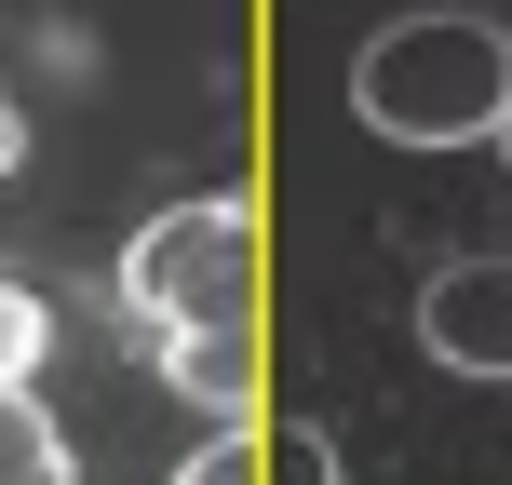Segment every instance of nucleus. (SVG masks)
I'll use <instances>...</instances> for the list:
<instances>
[{"mask_svg":"<svg viewBox=\"0 0 512 485\" xmlns=\"http://www.w3.org/2000/svg\"><path fill=\"white\" fill-rule=\"evenodd\" d=\"M351 108L391 149H499L512 122V27L499 14H405L351 54Z\"/></svg>","mask_w":512,"mask_h":485,"instance_id":"1","label":"nucleus"},{"mask_svg":"<svg viewBox=\"0 0 512 485\" xmlns=\"http://www.w3.org/2000/svg\"><path fill=\"white\" fill-rule=\"evenodd\" d=\"M256 203H230V189H203V203H162L149 230L122 243V310L135 337H203V324H256Z\"/></svg>","mask_w":512,"mask_h":485,"instance_id":"2","label":"nucleus"},{"mask_svg":"<svg viewBox=\"0 0 512 485\" xmlns=\"http://www.w3.org/2000/svg\"><path fill=\"white\" fill-rule=\"evenodd\" d=\"M418 351L445 364V378H512V256H445L432 283H418Z\"/></svg>","mask_w":512,"mask_h":485,"instance_id":"3","label":"nucleus"},{"mask_svg":"<svg viewBox=\"0 0 512 485\" xmlns=\"http://www.w3.org/2000/svg\"><path fill=\"white\" fill-rule=\"evenodd\" d=\"M256 364H270V351H256V324H203V337H162V378H176L189 405L216 418V432H243V418H256Z\"/></svg>","mask_w":512,"mask_h":485,"instance_id":"4","label":"nucleus"},{"mask_svg":"<svg viewBox=\"0 0 512 485\" xmlns=\"http://www.w3.org/2000/svg\"><path fill=\"white\" fill-rule=\"evenodd\" d=\"M0 485H68V432L41 418V391H0Z\"/></svg>","mask_w":512,"mask_h":485,"instance_id":"5","label":"nucleus"},{"mask_svg":"<svg viewBox=\"0 0 512 485\" xmlns=\"http://www.w3.org/2000/svg\"><path fill=\"white\" fill-rule=\"evenodd\" d=\"M256 485H337V432L324 418H270L256 432Z\"/></svg>","mask_w":512,"mask_h":485,"instance_id":"6","label":"nucleus"},{"mask_svg":"<svg viewBox=\"0 0 512 485\" xmlns=\"http://www.w3.org/2000/svg\"><path fill=\"white\" fill-rule=\"evenodd\" d=\"M27 364H41V297L0 270V391H27Z\"/></svg>","mask_w":512,"mask_h":485,"instance_id":"7","label":"nucleus"},{"mask_svg":"<svg viewBox=\"0 0 512 485\" xmlns=\"http://www.w3.org/2000/svg\"><path fill=\"white\" fill-rule=\"evenodd\" d=\"M176 485H256V432H216V445H203V459H189Z\"/></svg>","mask_w":512,"mask_h":485,"instance_id":"8","label":"nucleus"},{"mask_svg":"<svg viewBox=\"0 0 512 485\" xmlns=\"http://www.w3.org/2000/svg\"><path fill=\"white\" fill-rule=\"evenodd\" d=\"M14 149H27V122H14V95H0V176H14Z\"/></svg>","mask_w":512,"mask_h":485,"instance_id":"9","label":"nucleus"},{"mask_svg":"<svg viewBox=\"0 0 512 485\" xmlns=\"http://www.w3.org/2000/svg\"><path fill=\"white\" fill-rule=\"evenodd\" d=\"M459 14H499V0H459Z\"/></svg>","mask_w":512,"mask_h":485,"instance_id":"10","label":"nucleus"},{"mask_svg":"<svg viewBox=\"0 0 512 485\" xmlns=\"http://www.w3.org/2000/svg\"><path fill=\"white\" fill-rule=\"evenodd\" d=\"M499 149H512V122H499Z\"/></svg>","mask_w":512,"mask_h":485,"instance_id":"11","label":"nucleus"}]
</instances>
